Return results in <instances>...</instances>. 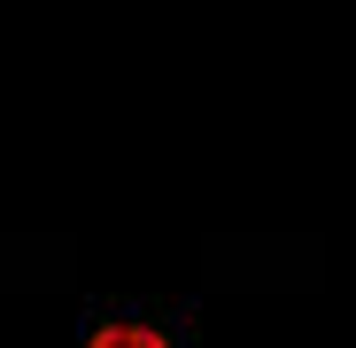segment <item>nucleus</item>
I'll list each match as a JSON object with an SVG mask.
<instances>
[{
	"instance_id": "1",
	"label": "nucleus",
	"mask_w": 356,
	"mask_h": 348,
	"mask_svg": "<svg viewBox=\"0 0 356 348\" xmlns=\"http://www.w3.org/2000/svg\"><path fill=\"white\" fill-rule=\"evenodd\" d=\"M86 348H170V340H163L155 325H101Z\"/></svg>"
}]
</instances>
